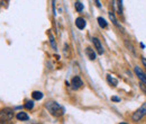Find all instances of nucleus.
Segmentation results:
<instances>
[{"label":"nucleus","instance_id":"1","mask_svg":"<svg viewBox=\"0 0 146 124\" xmlns=\"http://www.w3.org/2000/svg\"><path fill=\"white\" fill-rule=\"evenodd\" d=\"M45 107H46V109L48 111V113L52 114V115L55 116V117L62 116V115L64 114V109H63V107L61 106L60 104H57L56 102H54V101H50V102H47V103L45 104Z\"/></svg>","mask_w":146,"mask_h":124},{"label":"nucleus","instance_id":"2","mask_svg":"<svg viewBox=\"0 0 146 124\" xmlns=\"http://www.w3.org/2000/svg\"><path fill=\"white\" fill-rule=\"evenodd\" d=\"M144 116H146V103H144L142 106L139 107L134 114H133V121H135V122H138V121H141Z\"/></svg>","mask_w":146,"mask_h":124},{"label":"nucleus","instance_id":"3","mask_svg":"<svg viewBox=\"0 0 146 124\" xmlns=\"http://www.w3.org/2000/svg\"><path fill=\"white\" fill-rule=\"evenodd\" d=\"M14 117V111L10 108H3L0 111V121H10Z\"/></svg>","mask_w":146,"mask_h":124},{"label":"nucleus","instance_id":"4","mask_svg":"<svg viewBox=\"0 0 146 124\" xmlns=\"http://www.w3.org/2000/svg\"><path fill=\"white\" fill-rule=\"evenodd\" d=\"M71 85H72L73 89H79L83 86V81H82V79L79 76H75V77H73L72 80H71Z\"/></svg>","mask_w":146,"mask_h":124},{"label":"nucleus","instance_id":"5","mask_svg":"<svg viewBox=\"0 0 146 124\" xmlns=\"http://www.w3.org/2000/svg\"><path fill=\"white\" fill-rule=\"evenodd\" d=\"M92 42H93V45H94L97 52L99 54H104V48H102V44H101L100 40L98 37H93L92 38Z\"/></svg>","mask_w":146,"mask_h":124},{"label":"nucleus","instance_id":"6","mask_svg":"<svg viewBox=\"0 0 146 124\" xmlns=\"http://www.w3.org/2000/svg\"><path fill=\"white\" fill-rule=\"evenodd\" d=\"M135 73L137 74V77L139 78V80H141L144 85H146V74L143 72V70H142L139 67H135Z\"/></svg>","mask_w":146,"mask_h":124},{"label":"nucleus","instance_id":"7","mask_svg":"<svg viewBox=\"0 0 146 124\" xmlns=\"http://www.w3.org/2000/svg\"><path fill=\"white\" fill-rule=\"evenodd\" d=\"M75 26L79 28V29H84L86 26H87V21L86 19L82 17H78L75 19Z\"/></svg>","mask_w":146,"mask_h":124},{"label":"nucleus","instance_id":"8","mask_svg":"<svg viewBox=\"0 0 146 124\" xmlns=\"http://www.w3.org/2000/svg\"><path fill=\"white\" fill-rule=\"evenodd\" d=\"M86 54L88 55V58L90 59V60H96L97 59V54L94 52V50L90 48V46H88L87 49H86Z\"/></svg>","mask_w":146,"mask_h":124},{"label":"nucleus","instance_id":"9","mask_svg":"<svg viewBox=\"0 0 146 124\" xmlns=\"http://www.w3.org/2000/svg\"><path fill=\"white\" fill-rule=\"evenodd\" d=\"M107 81L109 82L111 86H113V87H116L118 85V80L115 77H112L111 74H107Z\"/></svg>","mask_w":146,"mask_h":124},{"label":"nucleus","instance_id":"10","mask_svg":"<svg viewBox=\"0 0 146 124\" xmlns=\"http://www.w3.org/2000/svg\"><path fill=\"white\" fill-rule=\"evenodd\" d=\"M32 97H33L34 101H40V99L44 97V95H43L42 91H37V90H35V91H33Z\"/></svg>","mask_w":146,"mask_h":124},{"label":"nucleus","instance_id":"11","mask_svg":"<svg viewBox=\"0 0 146 124\" xmlns=\"http://www.w3.org/2000/svg\"><path fill=\"white\" fill-rule=\"evenodd\" d=\"M16 117H17V120H19V121H27L29 119V116L25 112H19L18 114L16 115Z\"/></svg>","mask_w":146,"mask_h":124},{"label":"nucleus","instance_id":"12","mask_svg":"<svg viewBox=\"0 0 146 124\" xmlns=\"http://www.w3.org/2000/svg\"><path fill=\"white\" fill-rule=\"evenodd\" d=\"M97 20H98V24H99V26H100L101 28H106V27H108V23H107V20H106L104 17H98L97 18Z\"/></svg>","mask_w":146,"mask_h":124},{"label":"nucleus","instance_id":"13","mask_svg":"<svg viewBox=\"0 0 146 124\" xmlns=\"http://www.w3.org/2000/svg\"><path fill=\"white\" fill-rule=\"evenodd\" d=\"M108 15H109V18L110 20L116 25V26H119V23H118V20H117V18H116V16H115V14L112 13V11H109L108 13Z\"/></svg>","mask_w":146,"mask_h":124},{"label":"nucleus","instance_id":"14","mask_svg":"<svg viewBox=\"0 0 146 124\" xmlns=\"http://www.w3.org/2000/svg\"><path fill=\"white\" fill-rule=\"evenodd\" d=\"M83 8H84V6H83V3L81 2V1H76L75 2V9H76V11H82L83 10Z\"/></svg>","mask_w":146,"mask_h":124},{"label":"nucleus","instance_id":"15","mask_svg":"<svg viewBox=\"0 0 146 124\" xmlns=\"http://www.w3.org/2000/svg\"><path fill=\"white\" fill-rule=\"evenodd\" d=\"M33 107H34V101H28V102H26L25 108H27V109H33Z\"/></svg>","mask_w":146,"mask_h":124},{"label":"nucleus","instance_id":"16","mask_svg":"<svg viewBox=\"0 0 146 124\" xmlns=\"http://www.w3.org/2000/svg\"><path fill=\"white\" fill-rule=\"evenodd\" d=\"M50 43H51L52 48H53L55 51H56V50H57V48H56V44H55V40H54V37H53V35H52V34H50Z\"/></svg>","mask_w":146,"mask_h":124},{"label":"nucleus","instance_id":"17","mask_svg":"<svg viewBox=\"0 0 146 124\" xmlns=\"http://www.w3.org/2000/svg\"><path fill=\"white\" fill-rule=\"evenodd\" d=\"M118 3V11L119 14H123V1H117Z\"/></svg>","mask_w":146,"mask_h":124},{"label":"nucleus","instance_id":"18","mask_svg":"<svg viewBox=\"0 0 146 124\" xmlns=\"http://www.w3.org/2000/svg\"><path fill=\"white\" fill-rule=\"evenodd\" d=\"M111 101H112V102H120V98L117 97V96H112V97H111Z\"/></svg>","mask_w":146,"mask_h":124},{"label":"nucleus","instance_id":"19","mask_svg":"<svg viewBox=\"0 0 146 124\" xmlns=\"http://www.w3.org/2000/svg\"><path fill=\"white\" fill-rule=\"evenodd\" d=\"M142 62H143V64H144V67L146 68V58H142Z\"/></svg>","mask_w":146,"mask_h":124},{"label":"nucleus","instance_id":"20","mask_svg":"<svg viewBox=\"0 0 146 124\" xmlns=\"http://www.w3.org/2000/svg\"><path fill=\"white\" fill-rule=\"evenodd\" d=\"M141 88H142V90L144 91V94H145V95H146V88H145V87H144L143 85H141Z\"/></svg>","mask_w":146,"mask_h":124},{"label":"nucleus","instance_id":"21","mask_svg":"<svg viewBox=\"0 0 146 124\" xmlns=\"http://www.w3.org/2000/svg\"><path fill=\"white\" fill-rule=\"evenodd\" d=\"M96 3H97V6H98V7H101V3H100V1H98V0H97V1H96Z\"/></svg>","mask_w":146,"mask_h":124},{"label":"nucleus","instance_id":"22","mask_svg":"<svg viewBox=\"0 0 146 124\" xmlns=\"http://www.w3.org/2000/svg\"><path fill=\"white\" fill-rule=\"evenodd\" d=\"M141 46H142L143 49H145V44H144V43H141Z\"/></svg>","mask_w":146,"mask_h":124},{"label":"nucleus","instance_id":"23","mask_svg":"<svg viewBox=\"0 0 146 124\" xmlns=\"http://www.w3.org/2000/svg\"><path fill=\"white\" fill-rule=\"evenodd\" d=\"M119 124H127V123H125V122H121V123H119Z\"/></svg>","mask_w":146,"mask_h":124},{"label":"nucleus","instance_id":"24","mask_svg":"<svg viewBox=\"0 0 146 124\" xmlns=\"http://www.w3.org/2000/svg\"><path fill=\"white\" fill-rule=\"evenodd\" d=\"M0 124H7V123H0Z\"/></svg>","mask_w":146,"mask_h":124}]
</instances>
